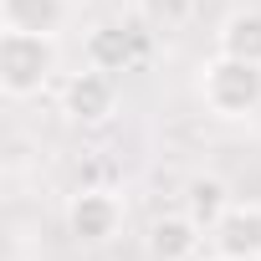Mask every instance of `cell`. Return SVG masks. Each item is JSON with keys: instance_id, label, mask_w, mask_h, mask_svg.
<instances>
[{"instance_id": "obj_3", "label": "cell", "mask_w": 261, "mask_h": 261, "mask_svg": "<svg viewBox=\"0 0 261 261\" xmlns=\"http://www.w3.org/2000/svg\"><path fill=\"white\" fill-rule=\"evenodd\" d=\"M123 225V205L108 195V190H77L72 205H67V230L82 241V246H102L113 241Z\"/></svg>"}, {"instance_id": "obj_8", "label": "cell", "mask_w": 261, "mask_h": 261, "mask_svg": "<svg viewBox=\"0 0 261 261\" xmlns=\"http://www.w3.org/2000/svg\"><path fill=\"white\" fill-rule=\"evenodd\" d=\"M62 21H67V0H0V26L6 31L57 36Z\"/></svg>"}, {"instance_id": "obj_9", "label": "cell", "mask_w": 261, "mask_h": 261, "mask_svg": "<svg viewBox=\"0 0 261 261\" xmlns=\"http://www.w3.org/2000/svg\"><path fill=\"white\" fill-rule=\"evenodd\" d=\"M230 205H236V200H230L225 179H215V174H195V179L185 185V215H190L200 230H215Z\"/></svg>"}, {"instance_id": "obj_10", "label": "cell", "mask_w": 261, "mask_h": 261, "mask_svg": "<svg viewBox=\"0 0 261 261\" xmlns=\"http://www.w3.org/2000/svg\"><path fill=\"white\" fill-rule=\"evenodd\" d=\"M220 51L241 62H261V11H236L220 26Z\"/></svg>"}, {"instance_id": "obj_5", "label": "cell", "mask_w": 261, "mask_h": 261, "mask_svg": "<svg viewBox=\"0 0 261 261\" xmlns=\"http://www.w3.org/2000/svg\"><path fill=\"white\" fill-rule=\"evenodd\" d=\"M215 251L230 256V261H261V205H230L220 215V225L210 230Z\"/></svg>"}, {"instance_id": "obj_1", "label": "cell", "mask_w": 261, "mask_h": 261, "mask_svg": "<svg viewBox=\"0 0 261 261\" xmlns=\"http://www.w3.org/2000/svg\"><path fill=\"white\" fill-rule=\"evenodd\" d=\"M200 97L215 118H251L261 113V62H241L215 51L200 67Z\"/></svg>"}, {"instance_id": "obj_4", "label": "cell", "mask_w": 261, "mask_h": 261, "mask_svg": "<svg viewBox=\"0 0 261 261\" xmlns=\"http://www.w3.org/2000/svg\"><path fill=\"white\" fill-rule=\"evenodd\" d=\"M139 57H144V31L139 26H118V21L92 26V36H87V67H97V72H128Z\"/></svg>"}, {"instance_id": "obj_2", "label": "cell", "mask_w": 261, "mask_h": 261, "mask_svg": "<svg viewBox=\"0 0 261 261\" xmlns=\"http://www.w3.org/2000/svg\"><path fill=\"white\" fill-rule=\"evenodd\" d=\"M57 72V36L31 31H0V92L6 97H36Z\"/></svg>"}, {"instance_id": "obj_12", "label": "cell", "mask_w": 261, "mask_h": 261, "mask_svg": "<svg viewBox=\"0 0 261 261\" xmlns=\"http://www.w3.org/2000/svg\"><path fill=\"white\" fill-rule=\"evenodd\" d=\"M210 261H230V256H220V251H215V256H210Z\"/></svg>"}, {"instance_id": "obj_7", "label": "cell", "mask_w": 261, "mask_h": 261, "mask_svg": "<svg viewBox=\"0 0 261 261\" xmlns=\"http://www.w3.org/2000/svg\"><path fill=\"white\" fill-rule=\"evenodd\" d=\"M200 225L179 210V215H159L154 225H149V251H154V261H195V251H200Z\"/></svg>"}, {"instance_id": "obj_11", "label": "cell", "mask_w": 261, "mask_h": 261, "mask_svg": "<svg viewBox=\"0 0 261 261\" xmlns=\"http://www.w3.org/2000/svg\"><path fill=\"white\" fill-rule=\"evenodd\" d=\"M139 6H144V21H149L154 31H174V26L190 21L195 0H139Z\"/></svg>"}, {"instance_id": "obj_6", "label": "cell", "mask_w": 261, "mask_h": 261, "mask_svg": "<svg viewBox=\"0 0 261 261\" xmlns=\"http://www.w3.org/2000/svg\"><path fill=\"white\" fill-rule=\"evenodd\" d=\"M62 102H67V118H77V123H102V118L113 113V102H118L113 72H97V67L77 72V77L67 82Z\"/></svg>"}]
</instances>
